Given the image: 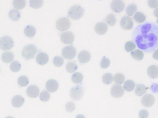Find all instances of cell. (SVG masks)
<instances>
[{"mask_svg":"<svg viewBox=\"0 0 158 118\" xmlns=\"http://www.w3.org/2000/svg\"><path fill=\"white\" fill-rule=\"evenodd\" d=\"M132 36L139 49L146 53L153 52L158 47V25L145 22L135 28Z\"/></svg>","mask_w":158,"mask_h":118,"instance_id":"cell-1","label":"cell"},{"mask_svg":"<svg viewBox=\"0 0 158 118\" xmlns=\"http://www.w3.org/2000/svg\"><path fill=\"white\" fill-rule=\"evenodd\" d=\"M37 52L38 49L37 47L33 44H30L23 48L21 55L26 60H28L31 59H34Z\"/></svg>","mask_w":158,"mask_h":118,"instance_id":"cell-2","label":"cell"},{"mask_svg":"<svg viewBox=\"0 0 158 118\" xmlns=\"http://www.w3.org/2000/svg\"><path fill=\"white\" fill-rule=\"evenodd\" d=\"M84 10L80 5H74L69 8L68 11V16L71 19L78 20L82 17Z\"/></svg>","mask_w":158,"mask_h":118,"instance_id":"cell-3","label":"cell"},{"mask_svg":"<svg viewBox=\"0 0 158 118\" xmlns=\"http://www.w3.org/2000/svg\"><path fill=\"white\" fill-rule=\"evenodd\" d=\"M14 46V41L9 36H3L0 38V49L9 50Z\"/></svg>","mask_w":158,"mask_h":118,"instance_id":"cell-4","label":"cell"},{"mask_svg":"<svg viewBox=\"0 0 158 118\" xmlns=\"http://www.w3.org/2000/svg\"><path fill=\"white\" fill-rule=\"evenodd\" d=\"M83 95L84 90L81 85L76 86L70 90V97L75 101H78L81 99Z\"/></svg>","mask_w":158,"mask_h":118,"instance_id":"cell-5","label":"cell"},{"mask_svg":"<svg viewBox=\"0 0 158 118\" xmlns=\"http://www.w3.org/2000/svg\"><path fill=\"white\" fill-rule=\"evenodd\" d=\"M71 23L68 18L62 17L57 19L56 22V28L60 31H64L69 29Z\"/></svg>","mask_w":158,"mask_h":118,"instance_id":"cell-6","label":"cell"},{"mask_svg":"<svg viewBox=\"0 0 158 118\" xmlns=\"http://www.w3.org/2000/svg\"><path fill=\"white\" fill-rule=\"evenodd\" d=\"M62 54L65 59L69 60L72 59L76 56L77 50L73 46H66L62 50Z\"/></svg>","mask_w":158,"mask_h":118,"instance_id":"cell-7","label":"cell"},{"mask_svg":"<svg viewBox=\"0 0 158 118\" xmlns=\"http://www.w3.org/2000/svg\"><path fill=\"white\" fill-rule=\"evenodd\" d=\"M120 25L125 30H131L133 27V21L130 17L124 16L121 19Z\"/></svg>","mask_w":158,"mask_h":118,"instance_id":"cell-8","label":"cell"},{"mask_svg":"<svg viewBox=\"0 0 158 118\" xmlns=\"http://www.w3.org/2000/svg\"><path fill=\"white\" fill-rule=\"evenodd\" d=\"M75 40V35L73 32L66 31L62 33L61 36V40L64 44H70L73 43Z\"/></svg>","mask_w":158,"mask_h":118,"instance_id":"cell-9","label":"cell"},{"mask_svg":"<svg viewBox=\"0 0 158 118\" xmlns=\"http://www.w3.org/2000/svg\"><path fill=\"white\" fill-rule=\"evenodd\" d=\"M124 89L120 85H115L111 88L110 93L112 96L116 98H120L124 94Z\"/></svg>","mask_w":158,"mask_h":118,"instance_id":"cell-10","label":"cell"},{"mask_svg":"<svg viewBox=\"0 0 158 118\" xmlns=\"http://www.w3.org/2000/svg\"><path fill=\"white\" fill-rule=\"evenodd\" d=\"M111 9L113 12L116 13H120L122 12L125 7V4L123 1L114 0L111 2Z\"/></svg>","mask_w":158,"mask_h":118,"instance_id":"cell-11","label":"cell"},{"mask_svg":"<svg viewBox=\"0 0 158 118\" xmlns=\"http://www.w3.org/2000/svg\"><path fill=\"white\" fill-rule=\"evenodd\" d=\"M142 104L146 107H150L155 104V98L154 96L150 94H147L142 98Z\"/></svg>","mask_w":158,"mask_h":118,"instance_id":"cell-12","label":"cell"},{"mask_svg":"<svg viewBox=\"0 0 158 118\" xmlns=\"http://www.w3.org/2000/svg\"><path fill=\"white\" fill-rule=\"evenodd\" d=\"M59 87L58 82L53 79L48 80L46 83V89L51 93H54L57 91Z\"/></svg>","mask_w":158,"mask_h":118,"instance_id":"cell-13","label":"cell"},{"mask_svg":"<svg viewBox=\"0 0 158 118\" xmlns=\"http://www.w3.org/2000/svg\"><path fill=\"white\" fill-rule=\"evenodd\" d=\"M78 59L81 63H88L91 59V54L87 51L83 50L79 52Z\"/></svg>","mask_w":158,"mask_h":118,"instance_id":"cell-14","label":"cell"},{"mask_svg":"<svg viewBox=\"0 0 158 118\" xmlns=\"http://www.w3.org/2000/svg\"><path fill=\"white\" fill-rule=\"evenodd\" d=\"M40 89L35 85L30 86L27 89V94L28 96L31 98H36L39 95Z\"/></svg>","mask_w":158,"mask_h":118,"instance_id":"cell-15","label":"cell"},{"mask_svg":"<svg viewBox=\"0 0 158 118\" xmlns=\"http://www.w3.org/2000/svg\"><path fill=\"white\" fill-rule=\"evenodd\" d=\"M95 31L99 35H103L106 33L108 26L106 24L102 22L97 23L95 26Z\"/></svg>","mask_w":158,"mask_h":118,"instance_id":"cell-16","label":"cell"},{"mask_svg":"<svg viewBox=\"0 0 158 118\" xmlns=\"http://www.w3.org/2000/svg\"><path fill=\"white\" fill-rule=\"evenodd\" d=\"M36 61L40 65H45L49 61V56L44 52H40L36 57Z\"/></svg>","mask_w":158,"mask_h":118,"instance_id":"cell-17","label":"cell"},{"mask_svg":"<svg viewBox=\"0 0 158 118\" xmlns=\"http://www.w3.org/2000/svg\"><path fill=\"white\" fill-rule=\"evenodd\" d=\"M24 98L20 95H16L12 99V104L13 106L15 108L20 107L24 103Z\"/></svg>","mask_w":158,"mask_h":118,"instance_id":"cell-18","label":"cell"},{"mask_svg":"<svg viewBox=\"0 0 158 118\" xmlns=\"http://www.w3.org/2000/svg\"><path fill=\"white\" fill-rule=\"evenodd\" d=\"M148 74L150 78L156 79L158 78V66L156 65H152L148 69Z\"/></svg>","mask_w":158,"mask_h":118,"instance_id":"cell-19","label":"cell"},{"mask_svg":"<svg viewBox=\"0 0 158 118\" xmlns=\"http://www.w3.org/2000/svg\"><path fill=\"white\" fill-rule=\"evenodd\" d=\"M1 59L5 63H9L14 60V53L10 51H5L2 54Z\"/></svg>","mask_w":158,"mask_h":118,"instance_id":"cell-20","label":"cell"},{"mask_svg":"<svg viewBox=\"0 0 158 118\" xmlns=\"http://www.w3.org/2000/svg\"><path fill=\"white\" fill-rule=\"evenodd\" d=\"M24 33L25 35L28 37H33L36 33V29L34 27L28 25L24 29Z\"/></svg>","mask_w":158,"mask_h":118,"instance_id":"cell-21","label":"cell"},{"mask_svg":"<svg viewBox=\"0 0 158 118\" xmlns=\"http://www.w3.org/2000/svg\"><path fill=\"white\" fill-rule=\"evenodd\" d=\"M8 16L10 19L14 21H17L20 18V13L16 9H12L9 11Z\"/></svg>","mask_w":158,"mask_h":118,"instance_id":"cell-22","label":"cell"},{"mask_svg":"<svg viewBox=\"0 0 158 118\" xmlns=\"http://www.w3.org/2000/svg\"><path fill=\"white\" fill-rule=\"evenodd\" d=\"M148 88L143 84H138L136 86L135 93L138 96H142L146 93Z\"/></svg>","mask_w":158,"mask_h":118,"instance_id":"cell-23","label":"cell"},{"mask_svg":"<svg viewBox=\"0 0 158 118\" xmlns=\"http://www.w3.org/2000/svg\"><path fill=\"white\" fill-rule=\"evenodd\" d=\"M131 55L137 61L142 60L144 57V53L142 51L136 49L131 52Z\"/></svg>","mask_w":158,"mask_h":118,"instance_id":"cell-24","label":"cell"},{"mask_svg":"<svg viewBox=\"0 0 158 118\" xmlns=\"http://www.w3.org/2000/svg\"><path fill=\"white\" fill-rule=\"evenodd\" d=\"M134 19L135 21L138 24L143 23L146 19V17L143 13L140 12H137L135 13L134 16Z\"/></svg>","mask_w":158,"mask_h":118,"instance_id":"cell-25","label":"cell"},{"mask_svg":"<svg viewBox=\"0 0 158 118\" xmlns=\"http://www.w3.org/2000/svg\"><path fill=\"white\" fill-rule=\"evenodd\" d=\"M67 71L69 73H72L77 70L78 66L74 62H69L66 66Z\"/></svg>","mask_w":158,"mask_h":118,"instance_id":"cell-26","label":"cell"},{"mask_svg":"<svg viewBox=\"0 0 158 118\" xmlns=\"http://www.w3.org/2000/svg\"><path fill=\"white\" fill-rule=\"evenodd\" d=\"M72 82L76 84L81 83L83 79V76L82 74L79 72H76L73 74L71 77Z\"/></svg>","mask_w":158,"mask_h":118,"instance_id":"cell-27","label":"cell"},{"mask_svg":"<svg viewBox=\"0 0 158 118\" xmlns=\"http://www.w3.org/2000/svg\"><path fill=\"white\" fill-rule=\"evenodd\" d=\"M135 87V83L132 80H128L124 83L123 87L127 92H132Z\"/></svg>","mask_w":158,"mask_h":118,"instance_id":"cell-28","label":"cell"},{"mask_svg":"<svg viewBox=\"0 0 158 118\" xmlns=\"http://www.w3.org/2000/svg\"><path fill=\"white\" fill-rule=\"evenodd\" d=\"M13 4L15 8L21 10L26 6V2L25 0H15L13 1Z\"/></svg>","mask_w":158,"mask_h":118,"instance_id":"cell-29","label":"cell"},{"mask_svg":"<svg viewBox=\"0 0 158 118\" xmlns=\"http://www.w3.org/2000/svg\"><path fill=\"white\" fill-rule=\"evenodd\" d=\"M137 6L134 3L131 4L128 6L126 9L127 14L129 16H131L134 14L137 11Z\"/></svg>","mask_w":158,"mask_h":118,"instance_id":"cell-30","label":"cell"},{"mask_svg":"<svg viewBox=\"0 0 158 118\" xmlns=\"http://www.w3.org/2000/svg\"><path fill=\"white\" fill-rule=\"evenodd\" d=\"M113 75L109 73L105 74L102 77L103 82L106 85L110 84L113 82Z\"/></svg>","mask_w":158,"mask_h":118,"instance_id":"cell-31","label":"cell"},{"mask_svg":"<svg viewBox=\"0 0 158 118\" xmlns=\"http://www.w3.org/2000/svg\"><path fill=\"white\" fill-rule=\"evenodd\" d=\"M43 4V1L42 0H31L30 6L34 9H39L42 7Z\"/></svg>","mask_w":158,"mask_h":118,"instance_id":"cell-32","label":"cell"},{"mask_svg":"<svg viewBox=\"0 0 158 118\" xmlns=\"http://www.w3.org/2000/svg\"><path fill=\"white\" fill-rule=\"evenodd\" d=\"M21 64L17 61H15L11 63L10 65V69L12 72H17L21 69Z\"/></svg>","mask_w":158,"mask_h":118,"instance_id":"cell-33","label":"cell"},{"mask_svg":"<svg viewBox=\"0 0 158 118\" xmlns=\"http://www.w3.org/2000/svg\"><path fill=\"white\" fill-rule=\"evenodd\" d=\"M106 22L110 26H114L116 23V18L113 14L110 13L106 17Z\"/></svg>","mask_w":158,"mask_h":118,"instance_id":"cell-34","label":"cell"},{"mask_svg":"<svg viewBox=\"0 0 158 118\" xmlns=\"http://www.w3.org/2000/svg\"><path fill=\"white\" fill-rule=\"evenodd\" d=\"M29 79L27 76H21L18 79V83L22 87H25L28 85Z\"/></svg>","mask_w":158,"mask_h":118,"instance_id":"cell-35","label":"cell"},{"mask_svg":"<svg viewBox=\"0 0 158 118\" xmlns=\"http://www.w3.org/2000/svg\"><path fill=\"white\" fill-rule=\"evenodd\" d=\"M114 82L118 84H122L123 83L125 80V76L123 74L117 73L115 74L114 78Z\"/></svg>","mask_w":158,"mask_h":118,"instance_id":"cell-36","label":"cell"},{"mask_svg":"<svg viewBox=\"0 0 158 118\" xmlns=\"http://www.w3.org/2000/svg\"><path fill=\"white\" fill-rule=\"evenodd\" d=\"M54 65L57 67H60L63 66L64 63V59L62 57L60 56H56L53 59Z\"/></svg>","mask_w":158,"mask_h":118,"instance_id":"cell-37","label":"cell"},{"mask_svg":"<svg viewBox=\"0 0 158 118\" xmlns=\"http://www.w3.org/2000/svg\"><path fill=\"white\" fill-rule=\"evenodd\" d=\"M51 96L50 93L47 91H43L40 95V98L42 102H47L50 99Z\"/></svg>","mask_w":158,"mask_h":118,"instance_id":"cell-38","label":"cell"},{"mask_svg":"<svg viewBox=\"0 0 158 118\" xmlns=\"http://www.w3.org/2000/svg\"><path fill=\"white\" fill-rule=\"evenodd\" d=\"M136 48V45L132 41H127L125 45V49L127 52H131Z\"/></svg>","mask_w":158,"mask_h":118,"instance_id":"cell-39","label":"cell"},{"mask_svg":"<svg viewBox=\"0 0 158 118\" xmlns=\"http://www.w3.org/2000/svg\"><path fill=\"white\" fill-rule=\"evenodd\" d=\"M110 62L109 59L106 58L105 57H103L100 62V66L102 69H106L110 65Z\"/></svg>","mask_w":158,"mask_h":118,"instance_id":"cell-40","label":"cell"},{"mask_svg":"<svg viewBox=\"0 0 158 118\" xmlns=\"http://www.w3.org/2000/svg\"><path fill=\"white\" fill-rule=\"evenodd\" d=\"M76 108V105L72 102H68L65 105V109L69 113L73 112Z\"/></svg>","mask_w":158,"mask_h":118,"instance_id":"cell-41","label":"cell"},{"mask_svg":"<svg viewBox=\"0 0 158 118\" xmlns=\"http://www.w3.org/2000/svg\"><path fill=\"white\" fill-rule=\"evenodd\" d=\"M148 5L151 8H155L158 6V0H149Z\"/></svg>","mask_w":158,"mask_h":118,"instance_id":"cell-42","label":"cell"},{"mask_svg":"<svg viewBox=\"0 0 158 118\" xmlns=\"http://www.w3.org/2000/svg\"><path fill=\"white\" fill-rule=\"evenodd\" d=\"M148 115H149V114H148V111L147 110H145V109L141 110L139 112V116L140 118H148Z\"/></svg>","mask_w":158,"mask_h":118,"instance_id":"cell-43","label":"cell"},{"mask_svg":"<svg viewBox=\"0 0 158 118\" xmlns=\"http://www.w3.org/2000/svg\"><path fill=\"white\" fill-rule=\"evenodd\" d=\"M153 57L155 59L158 60V49L155 51V52L153 53Z\"/></svg>","mask_w":158,"mask_h":118,"instance_id":"cell-44","label":"cell"},{"mask_svg":"<svg viewBox=\"0 0 158 118\" xmlns=\"http://www.w3.org/2000/svg\"><path fill=\"white\" fill-rule=\"evenodd\" d=\"M154 14L156 17H158V7H157L154 10Z\"/></svg>","mask_w":158,"mask_h":118,"instance_id":"cell-45","label":"cell"},{"mask_svg":"<svg viewBox=\"0 0 158 118\" xmlns=\"http://www.w3.org/2000/svg\"><path fill=\"white\" fill-rule=\"evenodd\" d=\"M76 118H85V117L83 116V115H78L76 116Z\"/></svg>","mask_w":158,"mask_h":118,"instance_id":"cell-46","label":"cell"},{"mask_svg":"<svg viewBox=\"0 0 158 118\" xmlns=\"http://www.w3.org/2000/svg\"><path fill=\"white\" fill-rule=\"evenodd\" d=\"M6 118H14L13 117L8 116V117H6Z\"/></svg>","mask_w":158,"mask_h":118,"instance_id":"cell-47","label":"cell"},{"mask_svg":"<svg viewBox=\"0 0 158 118\" xmlns=\"http://www.w3.org/2000/svg\"><path fill=\"white\" fill-rule=\"evenodd\" d=\"M157 24H158V18L157 19Z\"/></svg>","mask_w":158,"mask_h":118,"instance_id":"cell-48","label":"cell"}]
</instances>
